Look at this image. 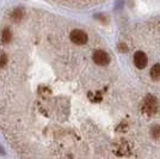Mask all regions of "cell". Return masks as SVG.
<instances>
[{"mask_svg":"<svg viewBox=\"0 0 160 159\" xmlns=\"http://www.w3.org/2000/svg\"><path fill=\"white\" fill-rule=\"evenodd\" d=\"M69 37H71V41L75 43V44H79V46H84V44H86L87 43V40H88V37H87V33L85 31H82V30H80V29H75L73 30L71 35H69Z\"/></svg>","mask_w":160,"mask_h":159,"instance_id":"1","label":"cell"},{"mask_svg":"<svg viewBox=\"0 0 160 159\" xmlns=\"http://www.w3.org/2000/svg\"><path fill=\"white\" fill-rule=\"evenodd\" d=\"M93 61L94 64H97L98 66H107L110 62L109 54L104 50H96L93 53Z\"/></svg>","mask_w":160,"mask_h":159,"instance_id":"2","label":"cell"},{"mask_svg":"<svg viewBox=\"0 0 160 159\" xmlns=\"http://www.w3.org/2000/svg\"><path fill=\"white\" fill-rule=\"evenodd\" d=\"M134 64L138 68H145L148 64V59H147V55L143 52H136L134 55Z\"/></svg>","mask_w":160,"mask_h":159,"instance_id":"3","label":"cell"},{"mask_svg":"<svg viewBox=\"0 0 160 159\" xmlns=\"http://www.w3.org/2000/svg\"><path fill=\"white\" fill-rule=\"evenodd\" d=\"M157 104H158V100H155L154 97L152 96H148L145 100V110H146V113L148 114H153L155 113V110H157Z\"/></svg>","mask_w":160,"mask_h":159,"instance_id":"4","label":"cell"},{"mask_svg":"<svg viewBox=\"0 0 160 159\" xmlns=\"http://www.w3.org/2000/svg\"><path fill=\"white\" fill-rule=\"evenodd\" d=\"M23 17H24V11L22 8H16L11 13V19L16 22V23H19L20 20L23 19Z\"/></svg>","mask_w":160,"mask_h":159,"instance_id":"5","label":"cell"},{"mask_svg":"<svg viewBox=\"0 0 160 159\" xmlns=\"http://www.w3.org/2000/svg\"><path fill=\"white\" fill-rule=\"evenodd\" d=\"M151 78L153 80H158L160 79V64H157V65H154L152 68H151Z\"/></svg>","mask_w":160,"mask_h":159,"instance_id":"6","label":"cell"},{"mask_svg":"<svg viewBox=\"0 0 160 159\" xmlns=\"http://www.w3.org/2000/svg\"><path fill=\"white\" fill-rule=\"evenodd\" d=\"M12 40V33L10 31V29H4L1 33V41L2 43H10Z\"/></svg>","mask_w":160,"mask_h":159,"instance_id":"7","label":"cell"},{"mask_svg":"<svg viewBox=\"0 0 160 159\" xmlns=\"http://www.w3.org/2000/svg\"><path fill=\"white\" fill-rule=\"evenodd\" d=\"M7 64V56L6 54H0V68L5 67Z\"/></svg>","mask_w":160,"mask_h":159,"instance_id":"8","label":"cell"},{"mask_svg":"<svg viewBox=\"0 0 160 159\" xmlns=\"http://www.w3.org/2000/svg\"><path fill=\"white\" fill-rule=\"evenodd\" d=\"M152 135H153V138H159L160 136V126H155L152 128Z\"/></svg>","mask_w":160,"mask_h":159,"instance_id":"9","label":"cell"}]
</instances>
